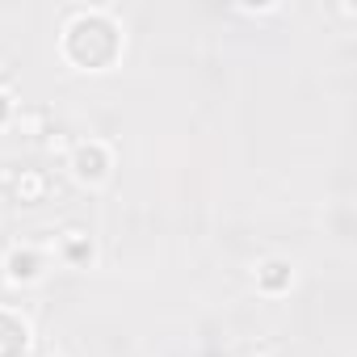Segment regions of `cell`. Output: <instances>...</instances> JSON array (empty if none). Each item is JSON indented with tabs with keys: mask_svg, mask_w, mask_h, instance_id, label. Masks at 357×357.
I'll use <instances>...</instances> for the list:
<instances>
[{
	"mask_svg": "<svg viewBox=\"0 0 357 357\" xmlns=\"http://www.w3.org/2000/svg\"><path fill=\"white\" fill-rule=\"evenodd\" d=\"M26 349V328L13 315H0V357H22Z\"/></svg>",
	"mask_w": 357,
	"mask_h": 357,
	"instance_id": "obj_1",
	"label": "cell"
},
{
	"mask_svg": "<svg viewBox=\"0 0 357 357\" xmlns=\"http://www.w3.org/2000/svg\"><path fill=\"white\" fill-rule=\"evenodd\" d=\"M76 164H80V168H76L80 176H101V172H105V168H101V164H105L101 147H93V155H89V151H80V155H76Z\"/></svg>",
	"mask_w": 357,
	"mask_h": 357,
	"instance_id": "obj_2",
	"label": "cell"
},
{
	"mask_svg": "<svg viewBox=\"0 0 357 357\" xmlns=\"http://www.w3.org/2000/svg\"><path fill=\"white\" fill-rule=\"evenodd\" d=\"M5 76H9V59H5V55H0V80H5Z\"/></svg>",
	"mask_w": 357,
	"mask_h": 357,
	"instance_id": "obj_3",
	"label": "cell"
},
{
	"mask_svg": "<svg viewBox=\"0 0 357 357\" xmlns=\"http://www.w3.org/2000/svg\"><path fill=\"white\" fill-rule=\"evenodd\" d=\"M5 109H9V101H5V97H0V114H5Z\"/></svg>",
	"mask_w": 357,
	"mask_h": 357,
	"instance_id": "obj_4",
	"label": "cell"
}]
</instances>
